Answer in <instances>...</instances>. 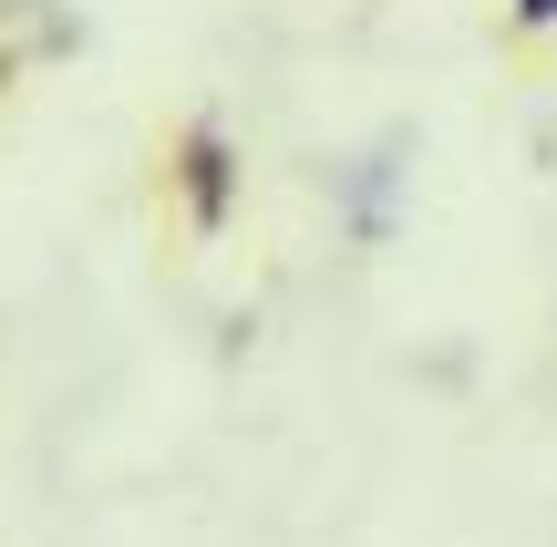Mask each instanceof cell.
Here are the masks:
<instances>
[{
    "label": "cell",
    "mask_w": 557,
    "mask_h": 547,
    "mask_svg": "<svg viewBox=\"0 0 557 547\" xmlns=\"http://www.w3.org/2000/svg\"><path fill=\"white\" fill-rule=\"evenodd\" d=\"M165 186H176L186 238H227L238 186H248V156H238V135H227V114H186L176 135H165Z\"/></svg>",
    "instance_id": "1"
},
{
    "label": "cell",
    "mask_w": 557,
    "mask_h": 547,
    "mask_svg": "<svg viewBox=\"0 0 557 547\" xmlns=\"http://www.w3.org/2000/svg\"><path fill=\"white\" fill-rule=\"evenodd\" d=\"M506 32H517V41H537V32H557V0H517V11H506Z\"/></svg>",
    "instance_id": "2"
}]
</instances>
